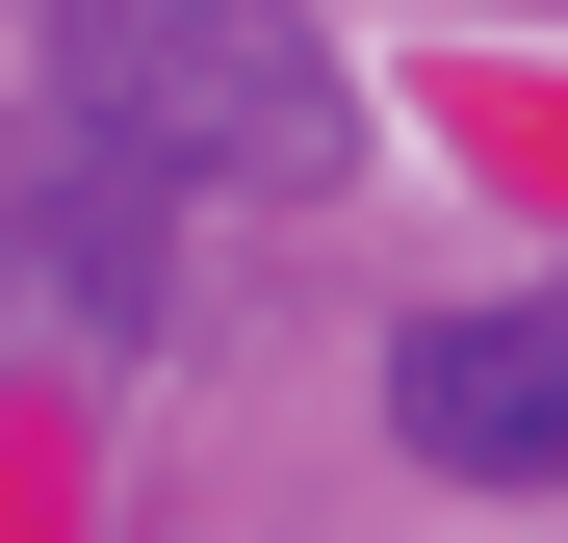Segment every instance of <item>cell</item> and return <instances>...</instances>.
Wrapping results in <instances>:
<instances>
[{
    "instance_id": "6da1fadb",
    "label": "cell",
    "mask_w": 568,
    "mask_h": 543,
    "mask_svg": "<svg viewBox=\"0 0 568 543\" xmlns=\"http://www.w3.org/2000/svg\"><path fill=\"white\" fill-rule=\"evenodd\" d=\"M52 130L130 155L155 208H258V181L336 155V52H311V0H78L52 27Z\"/></svg>"
},
{
    "instance_id": "7a4b0ae2",
    "label": "cell",
    "mask_w": 568,
    "mask_h": 543,
    "mask_svg": "<svg viewBox=\"0 0 568 543\" xmlns=\"http://www.w3.org/2000/svg\"><path fill=\"white\" fill-rule=\"evenodd\" d=\"M388 440L465 466V492H568V285H517V311H414V336H388Z\"/></svg>"
}]
</instances>
